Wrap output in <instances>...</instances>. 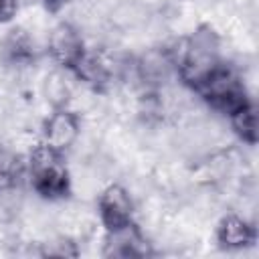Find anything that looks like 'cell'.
<instances>
[{"instance_id":"1","label":"cell","mask_w":259,"mask_h":259,"mask_svg":"<svg viewBox=\"0 0 259 259\" xmlns=\"http://www.w3.org/2000/svg\"><path fill=\"white\" fill-rule=\"evenodd\" d=\"M26 174L30 178V186L45 198H59L69 190V172L63 162V154L51 150L45 144L32 148Z\"/></svg>"},{"instance_id":"2","label":"cell","mask_w":259,"mask_h":259,"mask_svg":"<svg viewBox=\"0 0 259 259\" xmlns=\"http://www.w3.org/2000/svg\"><path fill=\"white\" fill-rule=\"evenodd\" d=\"M221 63L217 38L210 32H196L180 51L176 69L180 79L196 91Z\"/></svg>"},{"instance_id":"3","label":"cell","mask_w":259,"mask_h":259,"mask_svg":"<svg viewBox=\"0 0 259 259\" xmlns=\"http://www.w3.org/2000/svg\"><path fill=\"white\" fill-rule=\"evenodd\" d=\"M214 109L223 111V113H231L235 111L239 105L247 103V93H245V85L241 81V77L227 65H219L210 77L196 89Z\"/></svg>"},{"instance_id":"4","label":"cell","mask_w":259,"mask_h":259,"mask_svg":"<svg viewBox=\"0 0 259 259\" xmlns=\"http://www.w3.org/2000/svg\"><path fill=\"white\" fill-rule=\"evenodd\" d=\"M97 210H99L101 225L107 229V233L119 231L123 227L134 225V202H132V196L119 184H109L99 194Z\"/></svg>"},{"instance_id":"5","label":"cell","mask_w":259,"mask_h":259,"mask_svg":"<svg viewBox=\"0 0 259 259\" xmlns=\"http://www.w3.org/2000/svg\"><path fill=\"white\" fill-rule=\"evenodd\" d=\"M79 138V117L67 107H57L42 123V140L40 144L51 150L63 154L69 150Z\"/></svg>"},{"instance_id":"6","label":"cell","mask_w":259,"mask_h":259,"mask_svg":"<svg viewBox=\"0 0 259 259\" xmlns=\"http://www.w3.org/2000/svg\"><path fill=\"white\" fill-rule=\"evenodd\" d=\"M85 45L81 38V32L69 24V22H59L51 34H49V53L53 57V61L65 69H73L79 59L85 53Z\"/></svg>"},{"instance_id":"7","label":"cell","mask_w":259,"mask_h":259,"mask_svg":"<svg viewBox=\"0 0 259 259\" xmlns=\"http://www.w3.org/2000/svg\"><path fill=\"white\" fill-rule=\"evenodd\" d=\"M217 239L231 249H239V247H245L255 241V231L245 219H241L237 214H229L221 221V225L217 229Z\"/></svg>"},{"instance_id":"8","label":"cell","mask_w":259,"mask_h":259,"mask_svg":"<svg viewBox=\"0 0 259 259\" xmlns=\"http://www.w3.org/2000/svg\"><path fill=\"white\" fill-rule=\"evenodd\" d=\"M231 119V127L233 132L239 136V140H243L245 144H255L257 142V115H255V105L251 101L239 105L235 111L229 113Z\"/></svg>"},{"instance_id":"9","label":"cell","mask_w":259,"mask_h":259,"mask_svg":"<svg viewBox=\"0 0 259 259\" xmlns=\"http://www.w3.org/2000/svg\"><path fill=\"white\" fill-rule=\"evenodd\" d=\"M18 12V0H0V24L10 22Z\"/></svg>"},{"instance_id":"10","label":"cell","mask_w":259,"mask_h":259,"mask_svg":"<svg viewBox=\"0 0 259 259\" xmlns=\"http://www.w3.org/2000/svg\"><path fill=\"white\" fill-rule=\"evenodd\" d=\"M47 2H63V0H47Z\"/></svg>"}]
</instances>
